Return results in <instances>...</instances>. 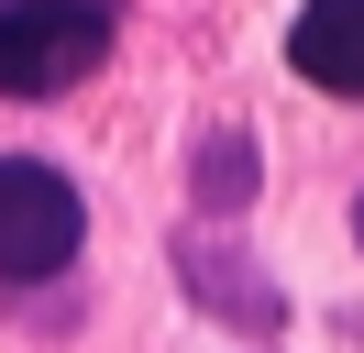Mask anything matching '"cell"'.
<instances>
[{
	"label": "cell",
	"mask_w": 364,
	"mask_h": 353,
	"mask_svg": "<svg viewBox=\"0 0 364 353\" xmlns=\"http://www.w3.org/2000/svg\"><path fill=\"white\" fill-rule=\"evenodd\" d=\"M122 33V0H0V100L77 88Z\"/></svg>",
	"instance_id": "cell-1"
},
{
	"label": "cell",
	"mask_w": 364,
	"mask_h": 353,
	"mask_svg": "<svg viewBox=\"0 0 364 353\" xmlns=\"http://www.w3.org/2000/svg\"><path fill=\"white\" fill-rule=\"evenodd\" d=\"M89 243V199L45 154H0V287H45Z\"/></svg>",
	"instance_id": "cell-2"
},
{
	"label": "cell",
	"mask_w": 364,
	"mask_h": 353,
	"mask_svg": "<svg viewBox=\"0 0 364 353\" xmlns=\"http://www.w3.org/2000/svg\"><path fill=\"white\" fill-rule=\"evenodd\" d=\"M287 66L331 100H364V0H309L287 22Z\"/></svg>",
	"instance_id": "cell-3"
},
{
	"label": "cell",
	"mask_w": 364,
	"mask_h": 353,
	"mask_svg": "<svg viewBox=\"0 0 364 353\" xmlns=\"http://www.w3.org/2000/svg\"><path fill=\"white\" fill-rule=\"evenodd\" d=\"M177 265H188V298H199V309H221V320H243V331H276V320H287V298H276V287L254 276L243 254H221V243H199V232H188V243H177Z\"/></svg>",
	"instance_id": "cell-4"
},
{
	"label": "cell",
	"mask_w": 364,
	"mask_h": 353,
	"mask_svg": "<svg viewBox=\"0 0 364 353\" xmlns=\"http://www.w3.org/2000/svg\"><path fill=\"white\" fill-rule=\"evenodd\" d=\"M188 188H199V210H243L254 199V132H199Z\"/></svg>",
	"instance_id": "cell-5"
},
{
	"label": "cell",
	"mask_w": 364,
	"mask_h": 353,
	"mask_svg": "<svg viewBox=\"0 0 364 353\" xmlns=\"http://www.w3.org/2000/svg\"><path fill=\"white\" fill-rule=\"evenodd\" d=\"M353 243H364V188H353Z\"/></svg>",
	"instance_id": "cell-6"
}]
</instances>
